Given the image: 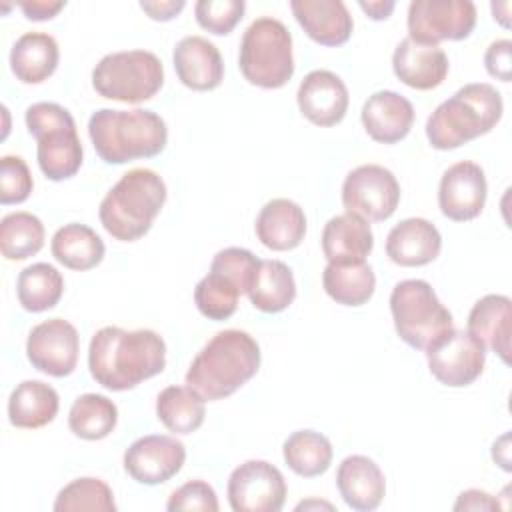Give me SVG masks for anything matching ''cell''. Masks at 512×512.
Returning <instances> with one entry per match:
<instances>
[{
  "label": "cell",
  "mask_w": 512,
  "mask_h": 512,
  "mask_svg": "<svg viewBox=\"0 0 512 512\" xmlns=\"http://www.w3.org/2000/svg\"><path fill=\"white\" fill-rule=\"evenodd\" d=\"M116 422V404L110 398L94 392L78 396L68 412V426L82 440L106 438L116 428Z\"/></svg>",
  "instance_id": "e575fe53"
},
{
  "label": "cell",
  "mask_w": 512,
  "mask_h": 512,
  "mask_svg": "<svg viewBox=\"0 0 512 512\" xmlns=\"http://www.w3.org/2000/svg\"><path fill=\"white\" fill-rule=\"evenodd\" d=\"M52 256L70 270H90L98 266L104 258V242L102 238L86 224H66L56 230L50 242Z\"/></svg>",
  "instance_id": "f1b7e54d"
},
{
  "label": "cell",
  "mask_w": 512,
  "mask_h": 512,
  "mask_svg": "<svg viewBox=\"0 0 512 512\" xmlns=\"http://www.w3.org/2000/svg\"><path fill=\"white\" fill-rule=\"evenodd\" d=\"M58 392L42 380L20 382L8 398V420L16 428H42L58 414Z\"/></svg>",
  "instance_id": "83f0119b"
},
{
  "label": "cell",
  "mask_w": 512,
  "mask_h": 512,
  "mask_svg": "<svg viewBox=\"0 0 512 512\" xmlns=\"http://www.w3.org/2000/svg\"><path fill=\"white\" fill-rule=\"evenodd\" d=\"M244 10V0H198L194 6L196 22L216 36L230 34L242 20Z\"/></svg>",
  "instance_id": "ab89813d"
},
{
  "label": "cell",
  "mask_w": 512,
  "mask_h": 512,
  "mask_svg": "<svg viewBox=\"0 0 512 512\" xmlns=\"http://www.w3.org/2000/svg\"><path fill=\"white\" fill-rule=\"evenodd\" d=\"M398 202L400 184L396 176L380 164H362L344 178L342 204L346 212L382 222L396 212Z\"/></svg>",
  "instance_id": "7c38bea8"
},
{
  "label": "cell",
  "mask_w": 512,
  "mask_h": 512,
  "mask_svg": "<svg viewBox=\"0 0 512 512\" xmlns=\"http://www.w3.org/2000/svg\"><path fill=\"white\" fill-rule=\"evenodd\" d=\"M64 292L62 274L48 262L26 266L16 280L18 302L28 312H44L54 308Z\"/></svg>",
  "instance_id": "836d02e7"
},
{
  "label": "cell",
  "mask_w": 512,
  "mask_h": 512,
  "mask_svg": "<svg viewBox=\"0 0 512 512\" xmlns=\"http://www.w3.org/2000/svg\"><path fill=\"white\" fill-rule=\"evenodd\" d=\"M226 492L234 512H278L286 500V480L270 462L246 460L232 470Z\"/></svg>",
  "instance_id": "4fadbf2b"
},
{
  "label": "cell",
  "mask_w": 512,
  "mask_h": 512,
  "mask_svg": "<svg viewBox=\"0 0 512 512\" xmlns=\"http://www.w3.org/2000/svg\"><path fill=\"white\" fill-rule=\"evenodd\" d=\"M392 70L400 82L414 90H432L448 74V56L440 46L422 44L406 36L392 54Z\"/></svg>",
  "instance_id": "ac0fdd59"
},
{
  "label": "cell",
  "mask_w": 512,
  "mask_h": 512,
  "mask_svg": "<svg viewBox=\"0 0 512 512\" xmlns=\"http://www.w3.org/2000/svg\"><path fill=\"white\" fill-rule=\"evenodd\" d=\"M26 128L36 138V158L42 174L68 180L82 166V144L72 114L56 102H36L26 108Z\"/></svg>",
  "instance_id": "8992f818"
},
{
  "label": "cell",
  "mask_w": 512,
  "mask_h": 512,
  "mask_svg": "<svg viewBox=\"0 0 512 512\" xmlns=\"http://www.w3.org/2000/svg\"><path fill=\"white\" fill-rule=\"evenodd\" d=\"M362 124L374 142L396 144L414 124V106L394 90L374 92L362 106Z\"/></svg>",
  "instance_id": "ffe728a7"
},
{
  "label": "cell",
  "mask_w": 512,
  "mask_h": 512,
  "mask_svg": "<svg viewBox=\"0 0 512 512\" xmlns=\"http://www.w3.org/2000/svg\"><path fill=\"white\" fill-rule=\"evenodd\" d=\"M298 108L316 126H336L348 112V88L330 70H312L304 76L296 94Z\"/></svg>",
  "instance_id": "e0dca14e"
},
{
  "label": "cell",
  "mask_w": 512,
  "mask_h": 512,
  "mask_svg": "<svg viewBox=\"0 0 512 512\" xmlns=\"http://www.w3.org/2000/svg\"><path fill=\"white\" fill-rule=\"evenodd\" d=\"M184 0H142L140 8L156 22H168L184 10Z\"/></svg>",
  "instance_id": "ee69618b"
},
{
  "label": "cell",
  "mask_w": 512,
  "mask_h": 512,
  "mask_svg": "<svg viewBox=\"0 0 512 512\" xmlns=\"http://www.w3.org/2000/svg\"><path fill=\"white\" fill-rule=\"evenodd\" d=\"M204 402L206 400L188 384L168 386L156 398V416L170 432L192 434L204 422Z\"/></svg>",
  "instance_id": "1f68e13d"
},
{
  "label": "cell",
  "mask_w": 512,
  "mask_h": 512,
  "mask_svg": "<svg viewBox=\"0 0 512 512\" xmlns=\"http://www.w3.org/2000/svg\"><path fill=\"white\" fill-rule=\"evenodd\" d=\"M358 6L372 18V20H386L392 10H394V2L392 0H370V2H358Z\"/></svg>",
  "instance_id": "7dc6e473"
},
{
  "label": "cell",
  "mask_w": 512,
  "mask_h": 512,
  "mask_svg": "<svg viewBox=\"0 0 512 512\" xmlns=\"http://www.w3.org/2000/svg\"><path fill=\"white\" fill-rule=\"evenodd\" d=\"M510 434L500 436L492 446V458L496 464H500L506 472H510Z\"/></svg>",
  "instance_id": "c3c4849f"
},
{
  "label": "cell",
  "mask_w": 512,
  "mask_h": 512,
  "mask_svg": "<svg viewBox=\"0 0 512 512\" xmlns=\"http://www.w3.org/2000/svg\"><path fill=\"white\" fill-rule=\"evenodd\" d=\"M372 246L374 236L368 220L354 212L332 216L322 230V252L332 264L364 262Z\"/></svg>",
  "instance_id": "cb8c5ba5"
},
{
  "label": "cell",
  "mask_w": 512,
  "mask_h": 512,
  "mask_svg": "<svg viewBox=\"0 0 512 512\" xmlns=\"http://www.w3.org/2000/svg\"><path fill=\"white\" fill-rule=\"evenodd\" d=\"M492 14L494 20H498L504 28H510V2H492Z\"/></svg>",
  "instance_id": "681fc988"
},
{
  "label": "cell",
  "mask_w": 512,
  "mask_h": 512,
  "mask_svg": "<svg viewBox=\"0 0 512 512\" xmlns=\"http://www.w3.org/2000/svg\"><path fill=\"white\" fill-rule=\"evenodd\" d=\"M498 500L482 490H466L454 502V510H496Z\"/></svg>",
  "instance_id": "bcb514c9"
},
{
  "label": "cell",
  "mask_w": 512,
  "mask_h": 512,
  "mask_svg": "<svg viewBox=\"0 0 512 512\" xmlns=\"http://www.w3.org/2000/svg\"><path fill=\"white\" fill-rule=\"evenodd\" d=\"M512 302L504 294H486L468 314V332L510 364Z\"/></svg>",
  "instance_id": "484cf974"
},
{
  "label": "cell",
  "mask_w": 512,
  "mask_h": 512,
  "mask_svg": "<svg viewBox=\"0 0 512 512\" xmlns=\"http://www.w3.org/2000/svg\"><path fill=\"white\" fill-rule=\"evenodd\" d=\"M440 250L442 236L426 218H406L386 238V254L398 266H426L438 258Z\"/></svg>",
  "instance_id": "603a6c76"
},
{
  "label": "cell",
  "mask_w": 512,
  "mask_h": 512,
  "mask_svg": "<svg viewBox=\"0 0 512 512\" xmlns=\"http://www.w3.org/2000/svg\"><path fill=\"white\" fill-rule=\"evenodd\" d=\"M240 290L222 274L208 272L194 288V302L208 320H228L238 306Z\"/></svg>",
  "instance_id": "74e56055"
},
{
  "label": "cell",
  "mask_w": 512,
  "mask_h": 512,
  "mask_svg": "<svg viewBox=\"0 0 512 512\" xmlns=\"http://www.w3.org/2000/svg\"><path fill=\"white\" fill-rule=\"evenodd\" d=\"M18 6L28 20L42 22V20L54 18L66 6V2H62V0H26V2H20Z\"/></svg>",
  "instance_id": "f6af8a7d"
},
{
  "label": "cell",
  "mask_w": 512,
  "mask_h": 512,
  "mask_svg": "<svg viewBox=\"0 0 512 512\" xmlns=\"http://www.w3.org/2000/svg\"><path fill=\"white\" fill-rule=\"evenodd\" d=\"M80 336L78 330L62 318H50L36 324L26 340L30 364L48 376L64 378L78 364Z\"/></svg>",
  "instance_id": "5bb4252c"
},
{
  "label": "cell",
  "mask_w": 512,
  "mask_h": 512,
  "mask_svg": "<svg viewBox=\"0 0 512 512\" xmlns=\"http://www.w3.org/2000/svg\"><path fill=\"white\" fill-rule=\"evenodd\" d=\"M336 486L348 508L356 512L376 510L386 494L380 466L362 454L346 456L336 472Z\"/></svg>",
  "instance_id": "44dd1931"
},
{
  "label": "cell",
  "mask_w": 512,
  "mask_h": 512,
  "mask_svg": "<svg viewBox=\"0 0 512 512\" xmlns=\"http://www.w3.org/2000/svg\"><path fill=\"white\" fill-rule=\"evenodd\" d=\"M484 66L492 78L510 82V78H512V42L508 38L494 40L486 48Z\"/></svg>",
  "instance_id": "7bdbcfd3"
},
{
  "label": "cell",
  "mask_w": 512,
  "mask_h": 512,
  "mask_svg": "<svg viewBox=\"0 0 512 512\" xmlns=\"http://www.w3.org/2000/svg\"><path fill=\"white\" fill-rule=\"evenodd\" d=\"M258 266H260V260L250 250L230 246L216 252V256L212 258L210 270L226 276L240 290V294H248Z\"/></svg>",
  "instance_id": "f35d334b"
},
{
  "label": "cell",
  "mask_w": 512,
  "mask_h": 512,
  "mask_svg": "<svg viewBox=\"0 0 512 512\" xmlns=\"http://www.w3.org/2000/svg\"><path fill=\"white\" fill-rule=\"evenodd\" d=\"M308 508H328V510H332V504H328V502H318V500H308V502H300V504L296 506V510H308Z\"/></svg>",
  "instance_id": "f907efd6"
},
{
  "label": "cell",
  "mask_w": 512,
  "mask_h": 512,
  "mask_svg": "<svg viewBox=\"0 0 512 512\" xmlns=\"http://www.w3.org/2000/svg\"><path fill=\"white\" fill-rule=\"evenodd\" d=\"M408 36L438 46L442 40H464L476 26L470 0H414L408 6Z\"/></svg>",
  "instance_id": "30bf717a"
},
{
  "label": "cell",
  "mask_w": 512,
  "mask_h": 512,
  "mask_svg": "<svg viewBox=\"0 0 512 512\" xmlns=\"http://www.w3.org/2000/svg\"><path fill=\"white\" fill-rule=\"evenodd\" d=\"M248 298L254 308L266 314L286 310L296 298V282L288 264L280 260H260Z\"/></svg>",
  "instance_id": "f546056e"
},
{
  "label": "cell",
  "mask_w": 512,
  "mask_h": 512,
  "mask_svg": "<svg viewBox=\"0 0 512 512\" xmlns=\"http://www.w3.org/2000/svg\"><path fill=\"white\" fill-rule=\"evenodd\" d=\"M44 246V224L30 212L6 214L0 222V252L6 260H26Z\"/></svg>",
  "instance_id": "d590c367"
},
{
  "label": "cell",
  "mask_w": 512,
  "mask_h": 512,
  "mask_svg": "<svg viewBox=\"0 0 512 512\" xmlns=\"http://www.w3.org/2000/svg\"><path fill=\"white\" fill-rule=\"evenodd\" d=\"M178 80L198 92L214 90L222 84L224 62L220 50L202 36H184L172 54Z\"/></svg>",
  "instance_id": "d6986e66"
},
{
  "label": "cell",
  "mask_w": 512,
  "mask_h": 512,
  "mask_svg": "<svg viewBox=\"0 0 512 512\" xmlns=\"http://www.w3.org/2000/svg\"><path fill=\"white\" fill-rule=\"evenodd\" d=\"M430 374L444 386L462 388L480 378L486 362V348L468 330H448L426 350Z\"/></svg>",
  "instance_id": "8fae6325"
},
{
  "label": "cell",
  "mask_w": 512,
  "mask_h": 512,
  "mask_svg": "<svg viewBox=\"0 0 512 512\" xmlns=\"http://www.w3.org/2000/svg\"><path fill=\"white\" fill-rule=\"evenodd\" d=\"M290 8L316 44L342 46L352 36L354 22L342 0H292Z\"/></svg>",
  "instance_id": "7402d4cb"
},
{
  "label": "cell",
  "mask_w": 512,
  "mask_h": 512,
  "mask_svg": "<svg viewBox=\"0 0 512 512\" xmlns=\"http://www.w3.org/2000/svg\"><path fill=\"white\" fill-rule=\"evenodd\" d=\"M254 228L258 240L266 248L286 252L294 250L304 240L306 216L296 202L288 198H274L262 206Z\"/></svg>",
  "instance_id": "d4e9b609"
},
{
  "label": "cell",
  "mask_w": 512,
  "mask_h": 512,
  "mask_svg": "<svg viewBox=\"0 0 512 512\" xmlns=\"http://www.w3.org/2000/svg\"><path fill=\"white\" fill-rule=\"evenodd\" d=\"M260 368V346L244 330L216 332L192 360L186 384L204 400H222L242 388Z\"/></svg>",
  "instance_id": "7a4b0ae2"
},
{
  "label": "cell",
  "mask_w": 512,
  "mask_h": 512,
  "mask_svg": "<svg viewBox=\"0 0 512 512\" xmlns=\"http://www.w3.org/2000/svg\"><path fill=\"white\" fill-rule=\"evenodd\" d=\"M322 286L334 302L342 306H362L374 294L376 276L372 266L366 262H328L322 272Z\"/></svg>",
  "instance_id": "4dcf8cb0"
},
{
  "label": "cell",
  "mask_w": 512,
  "mask_h": 512,
  "mask_svg": "<svg viewBox=\"0 0 512 512\" xmlns=\"http://www.w3.org/2000/svg\"><path fill=\"white\" fill-rule=\"evenodd\" d=\"M56 512H78V510H100V512H114L116 502L110 486L100 478H76L66 484L56 500Z\"/></svg>",
  "instance_id": "8d00e7d4"
},
{
  "label": "cell",
  "mask_w": 512,
  "mask_h": 512,
  "mask_svg": "<svg viewBox=\"0 0 512 512\" xmlns=\"http://www.w3.org/2000/svg\"><path fill=\"white\" fill-rule=\"evenodd\" d=\"M390 312L398 336L416 350H426L454 328L450 310L426 280L410 278L398 282L390 294Z\"/></svg>",
  "instance_id": "ba28073f"
},
{
  "label": "cell",
  "mask_w": 512,
  "mask_h": 512,
  "mask_svg": "<svg viewBox=\"0 0 512 512\" xmlns=\"http://www.w3.org/2000/svg\"><path fill=\"white\" fill-rule=\"evenodd\" d=\"M186 460L180 440L166 434H148L134 440L124 452V470L132 480L146 486L164 484L174 478Z\"/></svg>",
  "instance_id": "9a60e30c"
},
{
  "label": "cell",
  "mask_w": 512,
  "mask_h": 512,
  "mask_svg": "<svg viewBox=\"0 0 512 512\" xmlns=\"http://www.w3.org/2000/svg\"><path fill=\"white\" fill-rule=\"evenodd\" d=\"M502 94L486 82L462 86L426 120V138L436 150H454L488 134L502 118Z\"/></svg>",
  "instance_id": "277c9868"
},
{
  "label": "cell",
  "mask_w": 512,
  "mask_h": 512,
  "mask_svg": "<svg viewBox=\"0 0 512 512\" xmlns=\"http://www.w3.org/2000/svg\"><path fill=\"white\" fill-rule=\"evenodd\" d=\"M238 66L250 84L282 88L294 74L290 30L276 18H256L242 36Z\"/></svg>",
  "instance_id": "52a82bcc"
},
{
  "label": "cell",
  "mask_w": 512,
  "mask_h": 512,
  "mask_svg": "<svg viewBox=\"0 0 512 512\" xmlns=\"http://www.w3.org/2000/svg\"><path fill=\"white\" fill-rule=\"evenodd\" d=\"M166 508L170 512H182V510H200V512H216L218 510V498L214 488L204 480H190L182 484L178 490H174L166 502Z\"/></svg>",
  "instance_id": "b9f144b4"
},
{
  "label": "cell",
  "mask_w": 512,
  "mask_h": 512,
  "mask_svg": "<svg viewBox=\"0 0 512 512\" xmlns=\"http://www.w3.org/2000/svg\"><path fill=\"white\" fill-rule=\"evenodd\" d=\"M166 202V184L150 168H132L102 198L98 216L104 230L122 242L142 238Z\"/></svg>",
  "instance_id": "5b68a950"
},
{
  "label": "cell",
  "mask_w": 512,
  "mask_h": 512,
  "mask_svg": "<svg viewBox=\"0 0 512 512\" xmlns=\"http://www.w3.org/2000/svg\"><path fill=\"white\" fill-rule=\"evenodd\" d=\"M164 66L154 52L124 50L106 54L92 70L94 90L108 100L140 104L158 94Z\"/></svg>",
  "instance_id": "9c48e42d"
},
{
  "label": "cell",
  "mask_w": 512,
  "mask_h": 512,
  "mask_svg": "<svg viewBox=\"0 0 512 512\" xmlns=\"http://www.w3.org/2000/svg\"><path fill=\"white\" fill-rule=\"evenodd\" d=\"M166 366V344L154 330L100 328L88 348L92 378L106 390L124 392L160 374Z\"/></svg>",
  "instance_id": "6da1fadb"
},
{
  "label": "cell",
  "mask_w": 512,
  "mask_h": 512,
  "mask_svg": "<svg viewBox=\"0 0 512 512\" xmlns=\"http://www.w3.org/2000/svg\"><path fill=\"white\" fill-rule=\"evenodd\" d=\"M32 174L20 156L6 154L0 160V204H20L32 192Z\"/></svg>",
  "instance_id": "60d3db41"
},
{
  "label": "cell",
  "mask_w": 512,
  "mask_h": 512,
  "mask_svg": "<svg viewBox=\"0 0 512 512\" xmlns=\"http://www.w3.org/2000/svg\"><path fill=\"white\" fill-rule=\"evenodd\" d=\"M88 136L106 164L158 156L168 142L166 122L152 110L100 108L88 120Z\"/></svg>",
  "instance_id": "3957f363"
},
{
  "label": "cell",
  "mask_w": 512,
  "mask_h": 512,
  "mask_svg": "<svg viewBox=\"0 0 512 512\" xmlns=\"http://www.w3.org/2000/svg\"><path fill=\"white\" fill-rule=\"evenodd\" d=\"M488 184L484 170L470 160L452 164L440 180L438 206L454 222H468L480 216L486 204Z\"/></svg>",
  "instance_id": "2e32d148"
},
{
  "label": "cell",
  "mask_w": 512,
  "mask_h": 512,
  "mask_svg": "<svg viewBox=\"0 0 512 512\" xmlns=\"http://www.w3.org/2000/svg\"><path fill=\"white\" fill-rule=\"evenodd\" d=\"M58 60V42L46 32H26L10 50V68L24 84H40L48 80L54 74Z\"/></svg>",
  "instance_id": "4316f807"
},
{
  "label": "cell",
  "mask_w": 512,
  "mask_h": 512,
  "mask_svg": "<svg viewBox=\"0 0 512 512\" xmlns=\"http://www.w3.org/2000/svg\"><path fill=\"white\" fill-rule=\"evenodd\" d=\"M282 454L284 462L294 474L302 478H314L330 468L334 452L330 440L324 434L316 430H298L286 438Z\"/></svg>",
  "instance_id": "d6a6232c"
}]
</instances>
